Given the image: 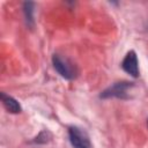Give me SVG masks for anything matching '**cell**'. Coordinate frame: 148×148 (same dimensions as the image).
<instances>
[{"label":"cell","mask_w":148,"mask_h":148,"mask_svg":"<svg viewBox=\"0 0 148 148\" xmlns=\"http://www.w3.org/2000/svg\"><path fill=\"white\" fill-rule=\"evenodd\" d=\"M0 98H1V102H2V105L3 108L10 112V113H20L22 108L20 105V103L12 96L5 94V92H1L0 94Z\"/></svg>","instance_id":"5"},{"label":"cell","mask_w":148,"mask_h":148,"mask_svg":"<svg viewBox=\"0 0 148 148\" xmlns=\"http://www.w3.org/2000/svg\"><path fill=\"white\" fill-rule=\"evenodd\" d=\"M69 142L74 148H90V140L88 134L76 126L68 128Z\"/></svg>","instance_id":"3"},{"label":"cell","mask_w":148,"mask_h":148,"mask_svg":"<svg viewBox=\"0 0 148 148\" xmlns=\"http://www.w3.org/2000/svg\"><path fill=\"white\" fill-rule=\"evenodd\" d=\"M50 133L49 132H42L37 138H36V140H35V142H37V143H45L46 141H47V139H46V135H49Z\"/></svg>","instance_id":"7"},{"label":"cell","mask_w":148,"mask_h":148,"mask_svg":"<svg viewBox=\"0 0 148 148\" xmlns=\"http://www.w3.org/2000/svg\"><path fill=\"white\" fill-rule=\"evenodd\" d=\"M147 127H148V119H147Z\"/></svg>","instance_id":"8"},{"label":"cell","mask_w":148,"mask_h":148,"mask_svg":"<svg viewBox=\"0 0 148 148\" xmlns=\"http://www.w3.org/2000/svg\"><path fill=\"white\" fill-rule=\"evenodd\" d=\"M23 12H24V16H25V21L27 24L32 27L34 25V3L32 2H24L23 3Z\"/></svg>","instance_id":"6"},{"label":"cell","mask_w":148,"mask_h":148,"mask_svg":"<svg viewBox=\"0 0 148 148\" xmlns=\"http://www.w3.org/2000/svg\"><path fill=\"white\" fill-rule=\"evenodd\" d=\"M133 87L132 82H116L114 84L106 88L102 94L99 95L101 98H111V97H117V98H127V90Z\"/></svg>","instance_id":"2"},{"label":"cell","mask_w":148,"mask_h":148,"mask_svg":"<svg viewBox=\"0 0 148 148\" xmlns=\"http://www.w3.org/2000/svg\"><path fill=\"white\" fill-rule=\"evenodd\" d=\"M121 67L123 69L130 74L131 76L133 77H138L139 76V64H138V57H136V53L131 50L126 53L125 58L123 59V62H121Z\"/></svg>","instance_id":"4"},{"label":"cell","mask_w":148,"mask_h":148,"mask_svg":"<svg viewBox=\"0 0 148 148\" xmlns=\"http://www.w3.org/2000/svg\"><path fill=\"white\" fill-rule=\"evenodd\" d=\"M52 64L54 69L64 77L67 80H73L76 76V67L73 62H71L68 59L59 56V54H53L52 57Z\"/></svg>","instance_id":"1"}]
</instances>
